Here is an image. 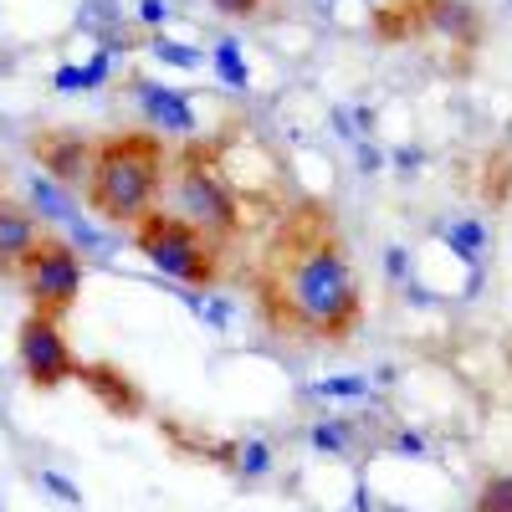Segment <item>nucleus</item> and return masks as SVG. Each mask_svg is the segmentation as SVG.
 <instances>
[{"instance_id":"1","label":"nucleus","mask_w":512,"mask_h":512,"mask_svg":"<svg viewBox=\"0 0 512 512\" xmlns=\"http://www.w3.org/2000/svg\"><path fill=\"white\" fill-rule=\"evenodd\" d=\"M251 303L282 338L344 344L364 323V287L328 200H297L251 267Z\"/></svg>"},{"instance_id":"29","label":"nucleus","mask_w":512,"mask_h":512,"mask_svg":"<svg viewBox=\"0 0 512 512\" xmlns=\"http://www.w3.org/2000/svg\"><path fill=\"white\" fill-rule=\"evenodd\" d=\"M369 6H379V0H369Z\"/></svg>"},{"instance_id":"15","label":"nucleus","mask_w":512,"mask_h":512,"mask_svg":"<svg viewBox=\"0 0 512 512\" xmlns=\"http://www.w3.org/2000/svg\"><path fill=\"white\" fill-rule=\"evenodd\" d=\"M26 190H31V210L36 216H52V221H77V210L67 205V195H62V185L57 180H47V175H31L26 180Z\"/></svg>"},{"instance_id":"17","label":"nucleus","mask_w":512,"mask_h":512,"mask_svg":"<svg viewBox=\"0 0 512 512\" xmlns=\"http://www.w3.org/2000/svg\"><path fill=\"white\" fill-rule=\"evenodd\" d=\"M149 52H154L164 67H180V72H200V67H205V57L190 47V41H175V36H164V31H154Z\"/></svg>"},{"instance_id":"25","label":"nucleus","mask_w":512,"mask_h":512,"mask_svg":"<svg viewBox=\"0 0 512 512\" xmlns=\"http://www.w3.org/2000/svg\"><path fill=\"white\" fill-rule=\"evenodd\" d=\"M210 6H216V11H226V16H236V21H251L256 11L267 6V0H210Z\"/></svg>"},{"instance_id":"7","label":"nucleus","mask_w":512,"mask_h":512,"mask_svg":"<svg viewBox=\"0 0 512 512\" xmlns=\"http://www.w3.org/2000/svg\"><path fill=\"white\" fill-rule=\"evenodd\" d=\"M93 139L82 134V128H67V123H36L26 134V154L36 159V169L47 180H57L62 190H77L82 180H88L93 169Z\"/></svg>"},{"instance_id":"22","label":"nucleus","mask_w":512,"mask_h":512,"mask_svg":"<svg viewBox=\"0 0 512 512\" xmlns=\"http://www.w3.org/2000/svg\"><path fill=\"white\" fill-rule=\"evenodd\" d=\"M169 16H175V6H169V0H139V26L164 31V26H169Z\"/></svg>"},{"instance_id":"14","label":"nucleus","mask_w":512,"mask_h":512,"mask_svg":"<svg viewBox=\"0 0 512 512\" xmlns=\"http://www.w3.org/2000/svg\"><path fill=\"white\" fill-rule=\"evenodd\" d=\"M308 446L318 456H349L354 451V420L349 415H323L308 425Z\"/></svg>"},{"instance_id":"18","label":"nucleus","mask_w":512,"mask_h":512,"mask_svg":"<svg viewBox=\"0 0 512 512\" xmlns=\"http://www.w3.org/2000/svg\"><path fill=\"white\" fill-rule=\"evenodd\" d=\"M231 472H241L246 482L267 477V472H272V441H262V436L241 441V446H236V466H231Z\"/></svg>"},{"instance_id":"27","label":"nucleus","mask_w":512,"mask_h":512,"mask_svg":"<svg viewBox=\"0 0 512 512\" xmlns=\"http://www.w3.org/2000/svg\"><path fill=\"white\" fill-rule=\"evenodd\" d=\"M379 164H384V154H379L374 144H364V139H359V169H364V175H374Z\"/></svg>"},{"instance_id":"16","label":"nucleus","mask_w":512,"mask_h":512,"mask_svg":"<svg viewBox=\"0 0 512 512\" xmlns=\"http://www.w3.org/2000/svg\"><path fill=\"white\" fill-rule=\"evenodd\" d=\"M108 77V52H98L88 67H57V93H93L98 88V82Z\"/></svg>"},{"instance_id":"13","label":"nucleus","mask_w":512,"mask_h":512,"mask_svg":"<svg viewBox=\"0 0 512 512\" xmlns=\"http://www.w3.org/2000/svg\"><path fill=\"white\" fill-rule=\"evenodd\" d=\"M431 31H446L456 47L472 52L477 41H482V11L477 6H466V0H436V21Z\"/></svg>"},{"instance_id":"2","label":"nucleus","mask_w":512,"mask_h":512,"mask_svg":"<svg viewBox=\"0 0 512 512\" xmlns=\"http://www.w3.org/2000/svg\"><path fill=\"white\" fill-rule=\"evenodd\" d=\"M164 139L149 134V128H118V134H103L93 149V169L82 180V200L98 221L113 226H134L144 210H154L159 190H164Z\"/></svg>"},{"instance_id":"8","label":"nucleus","mask_w":512,"mask_h":512,"mask_svg":"<svg viewBox=\"0 0 512 512\" xmlns=\"http://www.w3.org/2000/svg\"><path fill=\"white\" fill-rule=\"evenodd\" d=\"M72 379H77L82 390H88L113 420H139V415L149 410L139 379L128 374L123 364H113V359H88V364L77 359V374H72Z\"/></svg>"},{"instance_id":"6","label":"nucleus","mask_w":512,"mask_h":512,"mask_svg":"<svg viewBox=\"0 0 512 512\" xmlns=\"http://www.w3.org/2000/svg\"><path fill=\"white\" fill-rule=\"evenodd\" d=\"M16 364H21L26 384H31V390H41V395L62 390V384L77 374V354L67 344L62 323L57 318H41V313H26L21 328H16Z\"/></svg>"},{"instance_id":"20","label":"nucleus","mask_w":512,"mask_h":512,"mask_svg":"<svg viewBox=\"0 0 512 512\" xmlns=\"http://www.w3.org/2000/svg\"><path fill=\"white\" fill-rule=\"evenodd\" d=\"M210 62H216V72L231 82V88H251V67H246V57H241V47H236L231 36H226V41H216Z\"/></svg>"},{"instance_id":"26","label":"nucleus","mask_w":512,"mask_h":512,"mask_svg":"<svg viewBox=\"0 0 512 512\" xmlns=\"http://www.w3.org/2000/svg\"><path fill=\"white\" fill-rule=\"evenodd\" d=\"M384 272H390L395 282H405V272H410V262H405V246H390V251H384Z\"/></svg>"},{"instance_id":"19","label":"nucleus","mask_w":512,"mask_h":512,"mask_svg":"<svg viewBox=\"0 0 512 512\" xmlns=\"http://www.w3.org/2000/svg\"><path fill=\"white\" fill-rule=\"evenodd\" d=\"M369 390L374 384L364 374H333V379H318L308 395H318V400H369Z\"/></svg>"},{"instance_id":"3","label":"nucleus","mask_w":512,"mask_h":512,"mask_svg":"<svg viewBox=\"0 0 512 512\" xmlns=\"http://www.w3.org/2000/svg\"><path fill=\"white\" fill-rule=\"evenodd\" d=\"M134 231V246L139 256H149V267H159L164 277H175L195 292L216 287L226 277V241L210 236L205 226L175 216V210H144V216L128 226Z\"/></svg>"},{"instance_id":"28","label":"nucleus","mask_w":512,"mask_h":512,"mask_svg":"<svg viewBox=\"0 0 512 512\" xmlns=\"http://www.w3.org/2000/svg\"><path fill=\"white\" fill-rule=\"evenodd\" d=\"M395 169H405V175L420 169V149H395Z\"/></svg>"},{"instance_id":"23","label":"nucleus","mask_w":512,"mask_h":512,"mask_svg":"<svg viewBox=\"0 0 512 512\" xmlns=\"http://www.w3.org/2000/svg\"><path fill=\"white\" fill-rule=\"evenodd\" d=\"M390 446H395L400 456H431V441H425L420 431H395V436H390Z\"/></svg>"},{"instance_id":"24","label":"nucleus","mask_w":512,"mask_h":512,"mask_svg":"<svg viewBox=\"0 0 512 512\" xmlns=\"http://www.w3.org/2000/svg\"><path fill=\"white\" fill-rule=\"evenodd\" d=\"M36 482H41V487H52V492H57V497L67 502V507H82V492H77V487H72L67 477H57V472H41Z\"/></svg>"},{"instance_id":"5","label":"nucleus","mask_w":512,"mask_h":512,"mask_svg":"<svg viewBox=\"0 0 512 512\" xmlns=\"http://www.w3.org/2000/svg\"><path fill=\"white\" fill-rule=\"evenodd\" d=\"M175 190H180V205H185V221L205 226L210 236H221V241L241 236V200L226 185V169H221L216 149H205L200 139H190L180 164H175Z\"/></svg>"},{"instance_id":"12","label":"nucleus","mask_w":512,"mask_h":512,"mask_svg":"<svg viewBox=\"0 0 512 512\" xmlns=\"http://www.w3.org/2000/svg\"><path fill=\"white\" fill-rule=\"evenodd\" d=\"M436 241H441V246H451V256H461L466 267H482V262H487V246H492L487 226H482V221H472V216L441 221V226H436Z\"/></svg>"},{"instance_id":"21","label":"nucleus","mask_w":512,"mask_h":512,"mask_svg":"<svg viewBox=\"0 0 512 512\" xmlns=\"http://www.w3.org/2000/svg\"><path fill=\"white\" fill-rule=\"evenodd\" d=\"M472 512H512V472H492V477L477 487Z\"/></svg>"},{"instance_id":"11","label":"nucleus","mask_w":512,"mask_h":512,"mask_svg":"<svg viewBox=\"0 0 512 512\" xmlns=\"http://www.w3.org/2000/svg\"><path fill=\"white\" fill-rule=\"evenodd\" d=\"M134 98H139L144 118L159 128V134H195V108H190V93L164 88V82H144V77H134Z\"/></svg>"},{"instance_id":"4","label":"nucleus","mask_w":512,"mask_h":512,"mask_svg":"<svg viewBox=\"0 0 512 512\" xmlns=\"http://www.w3.org/2000/svg\"><path fill=\"white\" fill-rule=\"evenodd\" d=\"M16 282L26 292L31 313L62 323L77 308V297H82V251L67 236L41 226V236L31 241V251L21 256V267H16Z\"/></svg>"},{"instance_id":"10","label":"nucleus","mask_w":512,"mask_h":512,"mask_svg":"<svg viewBox=\"0 0 512 512\" xmlns=\"http://www.w3.org/2000/svg\"><path fill=\"white\" fill-rule=\"evenodd\" d=\"M431 21H436V0H379V6L369 11L374 36L390 41V47L425 36V31H431Z\"/></svg>"},{"instance_id":"9","label":"nucleus","mask_w":512,"mask_h":512,"mask_svg":"<svg viewBox=\"0 0 512 512\" xmlns=\"http://www.w3.org/2000/svg\"><path fill=\"white\" fill-rule=\"evenodd\" d=\"M41 236V216L6 190V180H0V277H16L21 256L31 251V241Z\"/></svg>"},{"instance_id":"30","label":"nucleus","mask_w":512,"mask_h":512,"mask_svg":"<svg viewBox=\"0 0 512 512\" xmlns=\"http://www.w3.org/2000/svg\"><path fill=\"white\" fill-rule=\"evenodd\" d=\"M0 512H6V507H0Z\"/></svg>"}]
</instances>
